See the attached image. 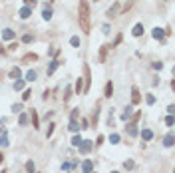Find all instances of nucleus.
I'll return each instance as SVG.
<instances>
[{"instance_id": "51", "label": "nucleus", "mask_w": 175, "mask_h": 173, "mask_svg": "<svg viewBox=\"0 0 175 173\" xmlns=\"http://www.w3.org/2000/svg\"><path fill=\"white\" fill-rule=\"evenodd\" d=\"M111 173H119V171H111Z\"/></svg>"}, {"instance_id": "30", "label": "nucleus", "mask_w": 175, "mask_h": 173, "mask_svg": "<svg viewBox=\"0 0 175 173\" xmlns=\"http://www.w3.org/2000/svg\"><path fill=\"white\" fill-rule=\"evenodd\" d=\"M72 92H74L72 88H70V86H66V90H64V102H68V100L72 98Z\"/></svg>"}, {"instance_id": "43", "label": "nucleus", "mask_w": 175, "mask_h": 173, "mask_svg": "<svg viewBox=\"0 0 175 173\" xmlns=\"http://www.w3.org/2000/svg\"><path fill=\"white\" fill-rule=\"evenodd\" d=\"M122 40H123V36H122V34H118V38L114 40V44H110V48H114V46H118V44H119Z\"/></svg>"}, {"instance_id": "34", "label": "nucleus", "mask_w": 175, "mask_h": 173, "mask_svg": "<svg viewBox=\"0 0 175 173\" xmlns=\"http://www.w3.org/2000/svg\"><path fill=\"white\" fill-rule=\"evenodd\" d=\"M80 143H82V136H78V133H76V136L72 137V145H74V147H78Z\"/></svg>"}, {"instance_id": "2", "label": "nucleus", "mask_w": 175, "mask_h": 173, "mask_svg": "<svg viewBox=\"0 0 175 173\" xmlns=\"http://www.w3.org/2000/svg\"><path fill=\"white\" fill-rule=\"evenodd\" d=\"M91 147H94V143H91L90 139H82V143L78 145V149H80L82 155H88V153L91 151Z\"/></svg>"}, {"instance_id": "15", "label": "nucleus", "mask_w": 175, "mask_h": 173, "mask_svg": "<svg viewBox=\"0 0 175 173\" xmlns=\"http://www.w3.org/2000/svg\"><path fill=\"white\" fill-rule=\"evenodd\" d=\"M68 129H70V132H72V133H78V132H80V121H76V120H70V125H68Z\"/></svg>"}, {"instance_id": "24", "label": "nucleus", "mask_w": 175, "mask_h": 173, "mask_svg": "<svg viewBox=\"0 0 175 173\" xmlns=\"http://www.w3.org/2000/svg\"><path fill=\"white\" fill-rule=\"evenodd\" d=\"M24 86H26L24 80H16V82H14V90L16 92H24Z\"/></svg>"}, {"instance_id": "31", "label": "nucleus", "mask_w": 175, "mask_h": 173, "mask_svg": "<svg viewBox=\"0 0 175 173\" xmlns=\"http://www.w3.org/2000/svg\"><path fill=\"white\" fill-rule=\"evenodd\" d=\"M32 98V90H24L22 92V102H28Z\"/></svg>"}, {"instance_id": "32", "label": "nucleus", "mask_w": 175, "mask_h": 173, "mask_svg": "<svg viewBox=\"0 0 175 173\" xmlns=\"http://www.w3.org/2000/svg\"><path fill=\"white\" fill-rule=\"evenodd\" d=\"M131 112H133V109H131V105H127V108H126V112L122 113V120H123V121H127V117H130V113H131Z\"/></svg>"}, {"instance_id": "48", "label": "nucleus", "mask_w": 175, "mask_h": 173, "mask_svg": "<svg viewBox=\"0 0 175 173\" xmlns=\"http://www.w3.org/2000/svg\"><path fill=\"white\" fill-rule=\"evenodd\" d=\"M0 54H6V48H4L2 44H0Z\"/></svg>"}, {"instance_id": "10", "label": "nucleus", "mask_w": 175, "mask_h": 173, "mask_svg": "<svg viewBox=\"0 0 175 173\" xmlns=\"http://www.w3.org/2000/svg\"><path fill=\"white\" fill-rule=\"evenodd\" d=\"M106 14H107V18H114V16H118V14H119V4L115 2L114 6H110V8H107V12H106Z\"/></svg>"}, {"instance_id": "39", "label": "nucleus", "mask_w": 175, "mask_h": 173, "mask_svg": "<svg viewBox=\"0 0 175 173\" xmlns=\"http://www.w3.org/2000/svg\"><path fill=\"white\" fill-rule=\"evenodd\" d=\"M32 40H34V36H32V34H24V36H22V42H24V44H30Z\"/></svg>"}, {"instance_id": "50", "label": "nucleus", "mask_w": 175, "mask_h": 173, "mask_svg": "<svg viewBox=\"0 0 175 173\" xmlns=\"http://www.w3.org/2000/svg\"><path fill=\"white\" fill-rule=\"evenodd\" d=\"M48 2H50V4H52V2H54V0H48Z\"/></svg>"}, {"instance_id": "3", "label": "nucleus", "mask_w": 175, "mask_h": 173, "mask_svg": "<svg viewBox=\"0 0 175 173\" xmlns=\"http://www.w3.org/2000/svg\"><path fill=\"white\" fill-rule=\"evenodd\" d=\"M84 72H86V76H84V92L90 90V86H91V74H90V66L84 64Z\"/></svg>"}, {"instance_id": "42", "label": "nucleus", "mask_w": 175, "mask_h": 173, "mask_svg": "<svg viewBox=\"0 0 175 173\" xmlns=\"http://www.w3.org/2000/svg\"><path fill=\"white\" fill-rule=\"evenodd\" d=\"M133 165H135V163H133L131 159H127V161H123V167H126V169H133Z\"/></svg>"}, {"instance_id": "45", "label": "nucleus", "mask_w": 175, "mask_h": 173, "mask_svg": "<svg viewBox=\"0 0 175 173\" xmlns=\"http://www.w3.org/2000/svg\"><path fill=\"white\" fill-rule=\"evenodd\" d=\"M110 30H111L110 24H103V26H102V32H103V34H110Z\"/></svg>"}, {"instance_id": "49", "label": "nucleus", "mask_w": 175, "mask_h": 173, "mask_svg": "<svg viewBox=\"0 0 175 173\" xmlns=\"http://www.w3.org/2000/svg\"><path fill=\"white\" fill-rule=\"evenodd\" d=\"M2 159H4V153H2V151H0V161H2Z\"/></svg>"}, {"instance_id": "17", "label": "nucleus", "mask_w": 175, "mask_h": 173, "mask_svg": "<svg viewBox=\"0 0 175 173\" xmlns=\"http://www.w3.org/2000/svg\"><path fill=\"white\" fill-rule=\"evenodd\" d=\"M30 120H32V125H34V129H38L40 128V120H38V113H36V109H32L30 112Z\"/></svg>"}, {"instance_id": "7", "label": "nucleus", "mask_w": 175, "mask_h": 173, "mask_svg": "<svg viewBox=\"0 0 175 173\" xmlns=\"http://www.w3.org/2000/svg\"><path fill=\"white\" fill-rule=\"evenodd\" d=\"M60 64H62V60H58V58H54V60H52V64L48 66V70H46V74H48V76H52L54 72L58 70V66H60Z\"/></svg>"}, {"instance_id": "28", "label": "nucleus", "mask_w": 175, "mask_h": 173, "mask_svg": "<svg viewBox=\"0 0 175 173\" xmlns=\"http://www.w3.org/2000/svg\"><path fill=\"white\" fill-rule=\"evenodd\" d=\"M26 173H34L36 171V165H34V161H26Z\"/></svg>"}, {"instance_id": "46", "label": "nucleus", "mask_w": 175, "mask_h": 173, "mask_svg": "<svg viewBox=\"0 0 175 173\" xmlns=\"http://www.w3.org/2000/svg\"><path fill=\"white\" fill-rule=\"evenodd\" d=\"M16 48H18V42H12V44L10 46H8V50H10V52H14V50Z\"/></svg>"}, {"instance_id": "9", "label": "nucleus", "mask_w": 175, "mask_h": 173, "mask_svg": "<svg viewBox=\"0 0 175 173\" xmlns=\"http://www.w3.org/2000/svg\"><path fill=\"white\" fill-rule=\"evenodd\" d=\"M151 36L155 38V40H159V42L165 40V32L161 30V28H153V30H151Z\"/></svg>"}, {"instance_id": "52", "label": "nucleus", "mask_w": 175, "mask_h": 173, "mask_svg": "<svg viewBox=\"0 0 175 173\" xmlns=\"http://www.w3.org/2000/svg\"><path fill=\"white\" fill-rule=\"evenodd\" d=\"M2 173H6V171H2Z\"/></svg>"}, {"instance_id": "22", "label": "nucleus", "mask_w": 175, "mask_h": 173, "mask_svg": "<svg viewBox=\"0 0 175 173\" xmlns=\"http://www.w3.org/2000/svg\"><path fill=\"white\" fill-rule=\"evenodd\" d=\"M127 133H130L131 137H137V133H139V129H137V125H126Z\"/></svg>"}, {"instance_id": "23", "label": "nucleus", "mask_w": 175, "mask_h": 173, "mask_svg": "<svg viewBox=\"0 0 175 173\" xmlns=\"http://www.w3.org/2000/svg\"><path fill=\"white\" fill-rule=\"evenodd\" d=\"M36 78H38L36 70H28L26 72V80H28V82H36Z\"/></svg>"}, {"instance_id": "14", "label": "nucleus", "mask_w": 175, "mask_h": 173, "mask_svg": "<svg viewBox=\"0 0 175 173\" xmlns=\"http://www.w3.org/2000/svg\"><path fill=\"white\" fill-rule=\"evenodd\" d=\"M103 96H106V98H111V96H114V82H107L106 84V90H103Z\"/></svg>"}, {"instance_id": "13", "label": "nucleus", "mask_w": 175, "mask_h": 173, "mask_svg": "<svg viewBox=\"0 0 175 173\" xmlns=\"http://www.w3.org/2000/svg\"><path fill=\"white\" fill-rule=\"evenodd\" d=\"M22 62H24V64H32V62H38V54H26V56H24L22 58Z\"/></svg>"}, {"instance_id": "8", "label": "nucleus", "mask_w": 175, "mask_h": 173, "mask_svg": "<svg viewBox=\"0 0 175 173\" xmlns=\"http://www.w3.org/2000/svg\"><path fill=\"white\" fill-rule=\"evenodd\" d=\"M141 102V96H139V90H137V88L135 86H133L131 88V104L133 105H137V104H139Z\"/></svg>"}, {"instance_id": "6", "label": "nucleus", "mask_w": 175, "mask_h": 173, "mask_svg": "<svg viewBox=\"0 0 175 173\" xmlns=\"http://www.w3.org/2000/svg\"><path fill=\"white\" fill-rule=\"evenodd\" d=\"M8 76H10V78L16 82V80H20V78H22V70H20L18 66H14V68H10V72H8Z\"/></svg>"}, {"instance_id": "26", "label": "nucleus", "mask_w": 175, "mask_h": 173, "mask_svg": "<svg viewBox=\"0 0 175 173\" xmlns=\"http://www.w3.org/2000/svg\"><path fill=\"white\" fill-rule=\"evenodd\" d=\"M42 18L44 20H52V8H44L42 10Z\"/></svg>"}, {"instance_id": "37", "label": "nucleus", "mask_w": 175, "mask_h": 173, "mask_svg": "<svg viewBox=\"0 0 175 173\" xmlns=\"http://www.w3.org/2000/svg\"><path fill=\"white\" fill-rule=\"evenodd\" d=\"M54 129H56V124H50V128L46 129V137H52V133H54Z\"/></svg>"}, {"instance_id": "12", "label": "nucleus", "mask_w": 175, "mask_h": 173, "mask_svg": "<svg viewBox=\"0 0 175 173\" xmlns=\"http://www.w3.org/2000/svg\"><path fill=\"white\" fill-rule=\"evenodd\" d=\"M74 92H76V94H84V78H78L76 80V86H74Z\"/></svg>"}, {"instance_id": "53", "label": "nucleus", "mask_w": 175, "mask_h": 173, "mask_svg": "<svg viewBox=\"0 0 175 173\" xmlns=\"http://www.w3.org/2000/svg\"><path fill=\"white\" fill-rule=\"evenodd\" d=\"M91 173H95V171H91Z\"/></svg>"}, {"instance_id": "20", "label": "nucleus", "mask_w": 175, "mask_h": 173, "mask_svg": "<svg viewBox=\"0 0 175 173\" xmlns=\"http://www.w3.org/2000/svg\"><path fill=\"white\" fill-rule=\"evenodd\" d=\"M131 34L135 36V38L143 36V26H141V24H135V26H133V30H131Z\"/></svg>"}, {"instance_id": "47", "label": "nucleus", "mask_w": 175, "mask_h": 173, "mask_svg": "<svg viewBox=\"0 0 175 173\" xmlns=\"http://www.w3.org/2000/svg\"><path fill=\"white\" fill-rule=\"evenodd\" d=\"M103 139H106L103 136H98V139H95V143H98V145H102V143H103Z\"/></svg>"}, {"instance_id": "25", "label": "nucleus", "mask_w": 175, "mask_h": 173, "mask_svg": "<svg viewBox=\"0 0 175 173\" xmlns=\"http://www.w3.org/2000/svg\"><path fill=\"white\" fill-rule=\"evenodd\" d=\"M70 46H72V48H80V36H72L70 38Z\"/></svg>"}, {"instance_id": "29", "label": "nucleus", "mask_w": 175, "mask_h": 173, "mask_svg": "<svg viewBox=\"0 0 175 173\" xmlns=\"http://www.w3.org/2000/svg\"><path fill=\"white\" fill-rule=\"evenodd\" d=\"M28 120H30V117H28V113H20V117H18V121H20V125H26L28 124Z\"/></svg>"}, {"instance_id": "18", "label": "nucleus", "mask_w": 175, "mask_h": 173, "mask_svg": "<svg viewBox=\"0 0 175 173\" xmlns=\"http://www.w3.org/2000/svg\"><path fill=\"white\" fill-rule=\"evenodd\" d=\"M141 139H143V141H151L153 139V132L151 129H141Z\"/></svg>"}, {"instance_id": "33", "label": "nucleus", "mask_w": 175, "mask_h": 173, "mask_svg": "<svg viewBox=\"0 0 175 173\" xmlns=\"http://www.w3.org/2000/svg\"><path fill=\"white\" fill-rule=\"evenodd\" d=\"M110 143L118 145V143H119V133H111V136H110Z\"/></svg>"}, {"instance_id": "4", "label": "nucleus", "mask_w": 175, "mask_h": 173, "mask_svg": "<svg viewBox=\"0 0 175 173\" xmlns=\"http://www.w3.org/2000/svg\"><path fill=\"white\" fill-rule=\"evenodd\" d=\"M94 171V161L91 159H84L82 161V173H91Z\"/></svg>"}, {"instance_id": "1", "label": "nucleus", "mask_w": 175, "mask_h": 173, "mask_svg": "<svg viewBox=\"0 0 175 173\" xmlns=\"http://www.w3.org/2000/svg\"><path fill=\"white\" fill-rule=\"evenodd\" d=\"M78 20H80L82 32L90 34L91 22H90V4H88V0H80V4H78Z\"/></svg>"}, {"instance_id": "27", "label": "nucleus", "mask_w": 175, "mask_h": 173, "mask_svg": "<svg viewBox=\"0 0 175 173\" xmlns=\"http://www.w3.org/2000/svg\"><path fill=\"white\" fill-rule=\"evenodd\" d=\"M24 104H12V113H22Z\"/></svg>"}, {"instance_id": "11", "label": "nucleus", "mask_w": 175, "mask_h": 173, "mask_svg": "<svg viewBox=\"0 0 175 173\" xmlns=\"http://www.w3.org/2000/svg\"><path fill=\"white\" fill-rule=\"evenodd\" d=\"M8 145H10V141H8V132L2 129V132H0V147H8Z\"/></svg>"}, {"instance_id": "35", "label": "nucleus", "mask_w": 175, "mask_h": 173, "mask_svg": "<svg viewBox=\"0 0 175 173\" xmlns=\"http://www.w3.org/2000/svg\"><path fill=\"white\" fill-rule=\"evenodd\" d=\"M72 120H76V121L80 120V108H74L72 109Z\"/></svg>"}, {"instance_id": "44", "label": "nucleus", "mask_w": 175, "mask_h": 173, "mask_svg": "<svg viewBox=\"0 0 175 173\" xmlns=\"http://www.w3.org/2000/svg\"><path fill=\"white\" fill-rule=\"evenodd\" d=\"M62 169H64V171H70V169H72V163L64 161V163H62Z\"/></svg>"}, {"instance_id": "16", "label": "nucleus", "mask_w": 175, "mask_h": 173, "mask_svg": "<svg viewBox=\"0 0 175 173\" xmlns=\"http://www.w3.org/2000/svg\"><path fill=\"white\" fill-rule=\"evenodd\" d=\"M16 32L10 30V28H6V30H2V40H14Z\"/></svg>"}, {"instance_id": "40", "label": "nucleus", "mask_w": 175, "mask_h": 173, "mask_svg": "<svg viewBox=\"0 0 175 173\" xmlns=\"http://www.w3.org/2000/svg\"><path fill=\"white\" fill-rule=\"evenodd\" d=\"M36 4H38V0H24V6H30V8H34Z\"/></svg>"}, {"instance_id": "19", "label": "nucleus", "mask_w": 175, "mask_h": 173, "mask_svg": "<svg viewBox=\"0 0 175 173\" xmlns=\"http://www.w3.org/2000/svg\"><path fill=\"white\" fill-rule=\"evenodd\" d=\"M107 48H110V44H103L102 48H99V62H106V56H107Z\"/></svg>"}, {"instance_id": "5", "label": "nucleus", "mask_w": 175, "mask_h": 173, "mask_svg": "<svg viewBox=\"0 0 175 173\" xmlns=\"http://www.w3.org/2000/svg\"><path fill=\"white\" fill-rule=\"evenodd\" d=\"M18 16H20L22 20H28V18L32 16V8H30V6H22V8H20V12H18Z\"/></svg>"}, {"instance_id": "38", "label": "nucleus", "mask_w": 175, "mask_h": 173, "mask_svg": "<svg viewBox=\"0 0 175 173\" xmlns=\"http://www.w3.org/2000/svg\"><path fill=\"white\" fill-rule=\"evenodd\" d=\"M145 102H147L149 105H153V104H155V96H153V94H147V96H145Z\"/></svg>"}, {"instance_id": "21", "label": "nucleus", "mask_w": 175, "mask_h": 173, "mask_svg": "<svg viewBox=\"0 0 175 173\" xmlns=\"http://www.w3.org/2000/svg\"><path fill=\"white\" fill-rule=\"evenodd\" d=\"M163 145H165V147H173V133H171V132L163 137Z\"/></svg>"}, {"instance_id": "41", "label": "nucleus", "mask_w": 175, "mask_h": 173, "mask_svg": "<svg viewBox=\"0 0 175 173\" xmlns=\"http://www.w3.org/2000/svg\"><path fill=\"white\" fill-rule=\"evenodd\" d=\"M153 70H157V72H159V70H163V62H153Z\"/></svg>"}, {"instance_id": "36", "label": "nucleus", "mask_w": 175, "mask_h": 173, "mask_svg": "<svg viewBox=\"0 0 175 173\" xmlns=\"http://www.w3.org/2000/svg\"><path fill=\"white\" fill-rule=\"evenodd\" d=\"M165 125H167V128H173V113H169V116L165 117Z\"/></svg>"}]
</instances>
